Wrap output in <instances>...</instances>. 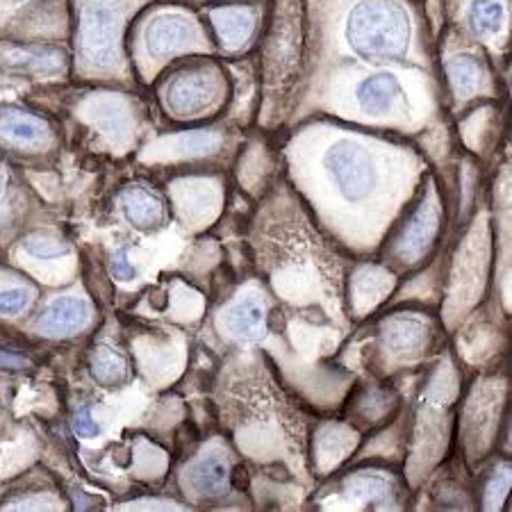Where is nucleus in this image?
Masks as SVG:
<instances>
[{
    "instance_id": "nucleus-2",
    "label": "nucleus",
    "mask_w": 512,
    "mask_h": 512,
    "mask_svg": "<svg viewBox=\"0 0 512 512\" xmlns=\"http://www.w3.org/2000/svg\"><path fill=\"white\" fill-rule=\"evenodd\" d=\"M153 0H69L73 12L71 69L80 80H128L126 35Z\"/></svg>"
},
{
    "instance_id": "nucleus-5",
    "label": "nucleus",
    "mask_w": 512,
    "mask_h": 512,
    "mask_svg": "<svg viewBox=\"0 0 512 512\" xmlns=\"http://www.w3.org/2000/svg\"><path fill=\"white\" fill-rule=\"evenodd\" d=\"M160 103L171 117L196 119L219 112L230 96V76L219 62L198 55L171 69L160 82Z\"/></svg>"
},
{
    "instance_id": "nucleus-9",
    "label": "nucleus",
    "mask_w": 512,
    "mask_h": 512,
    "mask_svg": "<svg viewBox=\"0 0 512 512\" xmlns=\"http://www.w3.org/2000/svg\"><path fill=\"white\" fill-rule=\"evenodd\" d=\"M351 101L358 110L371 119L392 117L396 112L410 110V89L399 71L378 69L362 76L351 87Z\"/></svg>"
},
{
    "instance_id": "nucleus-7",
    "label": "nucleus",
    "mask_w": 512,
    "mask_h": 512,
    "mask_svg": "<svg viewBox=\"0 0 512 512\" xmlns=\"http://www.w3.org/2000/svg\"><path fill=\"white\" fill-rule=\"evenodd\" d=\"M71 71V51L48 41L0 39V76L51 80Z\"/></svg>"
},
{
    "instance_id": "nucleus-17",
    "label": "nucleus",
    "mask_w": 512,
    "mask_h": 512,
    "mask_svg": "<svg viewBox=\"0 0 512 512\" xmlns=\"http://www.w3.org/2000/svg\"><path fill=\"white\" fill-rule=\"evenodd\" d=\"M187 483L192 485L198 494H205V497L221 494L226 490V483H228L226 462L217 456L198 460L196 465L189 467Z\"/></svg>"
},
{
    "instance_id": "nucleus-8",
    "label": "nucleus",
    "mask_w": 512,
    "mask_h": 512,
    "mask_svg": "<svg viewBox=\"0 0 512 512\" xmlns=\"http://www.w3.org/2000/svg\"><path fill=\"white\" fill-rule=\"evenodd\" d=\"M324 167L346 201H362L374 192V158L365 146L353 142V139H340V142L330 144L324 155Z\"/></svg>"
},
{
    "instance_id": "nucleus-24",
    "label": "nucleus",
    "mask_w": 512,
    "mask_h": 512,
    "mask_svg": "<svg viewBox=\"0 0 512 512\" xmlns=\"http://www.w3.org/2000/svg\"><path fill=\"white\" fill-rule=\"evenodd\" d=\"M73 428H76V433L82 437H96L101 433V426L96 424V419L89 415V412H80V415L73 419Z\"/></svg>"
},
{
    "instance_id": "nucleus-4",
    "label": "nucleus",
    "mask_w": 512,
    "mask_h": 512,
    "mask_svg": "<svg viewBox=\"0 0 512 512\" xmlns=\"http://www.w3.org/2000/svg\"><path fill=\"white\" fill-rule=\"evenodd\" d=\"M305 21V0H271V21L262 46V73L264 89L276 101L292 94L301 73Z\"/></svg>"
},
{
    "instance_id": "nucleus-23",
    "label": "nucleus",
    "mask_w": 512,
    "mask_h": 512,
    "mask_svg": "<svg viewBox=\"0 0 512 512\" xmlns=\"http://www.w3.org/2000/svg\"><path fill=\"white\" fill-rule=\"evenodd\" d=\"M28 303L30 294L26 289H5V292H0V315H19V312L28 308Z\"/></svg>"
},
{
    "instance_id": "nucleus-26",
    "label": "nucleus",
    "mask_w": 512,
    "mask_h": 512,
    "mask_svg": "<svg viewBox=\"0 0 512 512\" xmlns=\"http://www.w3.org/2000/svg\"><path fill=\"white\" fill-rule=\"evenodd\" d=\"M178 3H187V5H210V3H226V0H178Z\"/></svg>"
},
{
    "instance_id": "nucleus-12",
    "label": "nucleus",
    "mask_w": 512,
    "mask_h": 512,
    "mask_svg": "<svg viewBox=\"0 0 512 512\" xmlns=\"http://www.w3.org/2000/svg\"><path fill=\"white\" fill-rule=\"evenodd\" d=\"M444 76H447L453 96L458 101H469L487 87L490 69H487V62L481 53L460 48V51H453L444 57Z\"/></svg>"
},
{
    "instance_id": "nucleus-19",
    "label": "nucleus",
    "mask_w": 512,
    "mask_h": 512,
    "mask_svg": "<svg viewBox=\"0 0 512 512\" xmlns=\"http://www.w3.org/2000/svg\"><path fill=\"white\" fill-rule=\"evenodd\" d=\"M221 137L214 130H194L169 139L171 148L180 155H205L219 146Z\"/></svg>"
},
{
    "instance_id": "nucleus-22",
    "label": "nucleus",
    "mask_w": 512,
    "mask_h": 512,
    "mask_svg": "<svg viewBox=\"0 0 512 512\" xmlns=\"http://www.w3.org/2000/svg\"><path fill=\"white\" fill-rule=\"evenodd\" d=\"M23 249H26L30 255H35L39 260H53V258H62V255L69 253L64 244L60 242H53L51 237H28L26 242H23Z\"/></svg>"
},
{
    "instance_id": "nucleus-13",
    "label": "nucleus",
    "mask_w": 512,
    "mask_h": 512,
    "mask_svg": "<svg viewBox=\"0 0 512 512\" xmlns=\"http://www.w3.org/2000/svg\"><path fill=\"white\" fill-rule=\"evenodd\" d=\"M51 137V123L19 105H0V139L7 144L35 146Z\"/></svg>"
},
{
    "instance_id": "nucleus-1",
    "label": "nucleus",
    "mask_w": 512,
    "mask_h": 512,
    "mask_svg": "<svg viewBox=\"0 0 512 512\" xmlns=\"http://www.w3.org/2000/svg\"><path fill=\"white\" fill-rule=\"evenodd\" d=\"M335 10L337 37L349 57L369 64H399L415 57L417 0H324Z\"/></svg>"
},
{
    "instance_id": "nucleus-10",
    "label": "nucleus",
    "mask_w": 512,
    "mask_h": 512,
    "mask_svg": "<svg viewBox=\"0 0 512 512\" xmlns=\"http://www.w3.org/2000/svg\"><path fill=\"white\" fill-rule=\"evenodd\" d=\"M69 0H0V28L10 32H55L66 28Z\"/></svg>"
},
{
    "instance_id": "nucleus-18",
    "label": "nucleus",
    "mask_w": 512,
    "mask_h": 512,
    "mask_svg": "<svg viewBox=\"0 0 512 512\" xmlns=\"http://www.w3.org/2000/svg\"><path fill=\"white\" fill-rule=\"evenodd\" d=\"M92 374L101 385H121L128 378V360L112 346H98L92 355Z\"/></svg>"
},
{
    "instance_id": "nucleus-15",
    "label": "nucleus",
    "mask_w": 512,
    "mask_h": 512,
    "mask_svg": "<svg viewBox=\"0 0 512 512\" xmlns=\"http://www.w3.org/2000/svg\"><path fill=\"white\" fill-rule=\"evenodd\" d=\"M224 326L237 340H260L264 335V310L260 301H255L253 296H246V299L230 305L224 312Z\"/></svg>"
},
{
    "instance_id": "nucleus-11",
    "label": "nucleus",
    "mask_w": 512,
    "mask_h": 512,
    "mask_svg": "<svg viewBox=\"0 0 512 512\" xmlns=\"http://www.w3.org/2000/svg\"><path fill=\"white\" fill-rule=\"evenodd\" d=\"M80 114L96 123L107 137L121 139L132 128V101L117 92H89L78 103Z\"/></svg>"
},
{
    "instance_id": "nucleus-21",
    "label": "nucleus",
    "mask_w": 512,
    "mask_h": 512,
    "mask_svg": "<svg viewBox=\"0 0 512 512\" xmlns=\"http://www.w3.org/2000/svg\"><path fill=\"white\" fill-rule=\"evenodd\" d=\"M431 239H433V212H426V214H419V217L408 226L401 246L406 253L417 255L431 244Z\"/></svg>"
},
{
    "instance_id": "nucleus-3",
    "label": "nucleus",
    "mask_w": 512,
    "mask_h": 512,
    "mask_svg": "<svg viewBox=\"0 0 512 512\" xmlns=\"http://www.w3.org/2000/svg\"><path fill=\"white\" fill-rule=\"evenodd\" d=\"M130 51L142 76L153 78L180 57L217 51L208 23L187 3L153 0L132 21Z\"/></svg>"
},
{
    "instance_id": "nucleus-20",
    "label": "nucleus",
    "mask_w": 512,
    "mask_h": 512,
    "mask_svg": "<svg viewBox=\"0 0 512 512\" xmlns=\"http://www.w3.org/2000/svg\"><path fill=\"white\" fill-rule=\"evenodd\" d=\"M383 340L390 351H410L421 342V326L415 319L403 317L385 328Z\"/></svg>"
},
{
    "instance_id": "nucleus-6",
    "label": "nucleus",
    "mask_w": 512,
    "mask_h": 512,
    "mask_svg": "<svg viewBox=\"0 0 512 512\" xmlns=\"http://www.w3.org/2000/svg\"><path fill=\"white\" fill-rule=\"evenodd\" d=\"M269 0H226L203 7L214 46L221 55H244L255 44L267 19Z\"/></svg>"
},
{
    "instance_id": "nucleus-14",
    "label": "nucleus",
    "mask_w": 512,
    "mask_h": 512,
    "mask_svg": "<svg viewBox=\"0 0 512 512\" xmlns=\"http://www.w3.org/2000/svg\"><path fill=\"white\" fill-rule=\"evenodd\" d=\"M87 317H89V308L85 301L76 299V296H64V299L53 301L44 312H41L37 319V326L41 333L60 337L82 328Z\"/></svg>"
},
{
    "instance_id": "nucleus-25",
    "label": "nucleus",
    "mask_w": 512,
    "mask_h": 512,
    "mask_svg": "<svg viewBox=\"0 0 512 512\" xmlns=\"http://www.w3.org/2000/svg\"><path fill=\"white\" fill-rule=\"evenodd\" d=\"M112 274L114 278L119 280H132L135 278V267L128 262V255L126 253H117L112 258Z\"/></svg>"
},
{
    "instance_id": "nucleus-16",
    "label": "nucleus",
    "mask_w": 512,
    "mask_h": 512,
    "mask_svg": "<svg viewBox=\"0 0 512 512\" xmlns=\"http://www.w3.org/2000/svg\"><path fill=\"white\" fill-rule=\"evenodd\" d=\"M121 208L130 224L142 230H153L162 224L164 205L158 196L144 187H130L121 198Z\"/></svg>"
}]
</instances>
